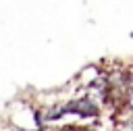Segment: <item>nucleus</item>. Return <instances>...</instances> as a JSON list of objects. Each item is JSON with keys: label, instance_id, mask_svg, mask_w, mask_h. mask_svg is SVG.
<instances>
[{"label": "nucleus", "instance_id": "obj_3", "mask_svg": "<svg viewBox=\"0 0 133 131\" xmlns=\"http://www.w3.org/2000/svg\"><path fill=\"white\" fill-rule=\"evenodd\" d=\"M104 75V69L100 67V64H87V67H83L77 75H75V85L79 87V89H85V87H89L94 81H98L100 77Z\"/></svg>", "mask_w": 133, "mask_h": 131}, {"label": "nucleus", "instance_id": "obj_2", "mask_svg": "<svg viewBox=\"0 0 133 131\" xmlns=\"http://www.w3.org/2000/svg\"><path fill=\"white\" fill-rule=\"evenodd\" d=\"M66 108L73 123H81V125H96L104 114V110L79 89L71 98H66Z\"/></svg>", "mask_w": 133, "mask_h": 131}, {"label": "nucleus", "instance_id": "obj_1", "mask_svg": "<svg viewBox=\"0 0 133 131\" xmlns=\"http://www.w3.org/2000/svg\"><path fill=\"white\" fill-rule=\"evenodd\" d=\"M6 125H10L12 129L39 131L42 121H39V110L33 104V100H27V98L12 100L6 108Z\"/></svg>", "mask_w": 133, "mask_h": 131}, {"label": "nucleus", "instance_id": "obj_4", "mask_svg": "<svg viewBox=\"0 0 133 131\" xmlns=\"http://www.w3.org/2000/svg\"><path fill=\"white\" fill-rule=\"evenodd\" d=\"M60 131H94V125H81V123H66L60 127Z\"/></svg>", "mask_w": 133, "mask_h": 131}]
</instances>
